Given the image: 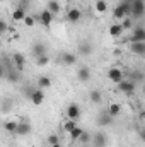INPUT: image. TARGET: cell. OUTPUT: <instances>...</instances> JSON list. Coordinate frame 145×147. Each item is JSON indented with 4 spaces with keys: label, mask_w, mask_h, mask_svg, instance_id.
<instances>
[{
    "label": "cell",
    "mask_w": 145,
    "mask_h": 147,
    "mask_svg": "<svg viewBox=\"0 0 145 147\" xmlns=\"http://www.w3.org/2000/svg\"><path fill=\"white\" fill-rule=\"evenodd\" d=\"M132 14V3L130 2H119L114 9H113V17L114 19H125L126 16Z\"/></svg>",
    "instance_id": "6da1fadb"
},
{
    "label": "cell",
    "mask_w": 145,
    "mask_h": 147,
    "mask_svg": "<svg viewBox=\"0 0 145 147\" xmlns=\"http://www.w3.org/2000/svg\"><path fill=\"white\" fill-rule=\"evenodd\" d=\"M125 75H126V74L123 72L119 67H111V69L108 70V74H106V77H108V79L111 80V82H113V84H116V86L126 79Z\"/></svg>",
    "instance_id": "7a4b0ae2"
},
{
    "label": "cell",
    "mask_w": 145,
    "mask_h": 147,
    "mask_svg": "<svg viewBox=\"0 0 145 147\" xmlns=\"http://www.w3.org/2000/svg\"><path fill=\"white\" fill-rule=\"evenodd\" d=\"M132 16L135 19H140L145 16V0H133L132 2Z\"/></svg>",
    "instance_id": "3957f363"
},
{
    "label": "cell",
    "mask_w": 145,
    "mask_h": 147,
    "mask_svg": "<svg viewBox=\"0 0 145 147\" xmlns=\"http://www.w3.org/2000/svg\"><path fill=\"white\" fill-rule=\"evenodd\" d=\"M118 89H119L121 92H125V94H132V92H135V89H137V82L132 80V79H125L123 82L118 84Z\"/></svg>",
    "instance_id": "277c9868"
},
{
    "label": "cell",
    "mask_w": 145,
    "mask_h": 147,
    "mask_svg": "<svg viewBox=\"0 0 145 147\" xmlns=\"http://www.w3.org/2000/svg\"><path fill=\"white\" fill-rule=\"evenodd\" d=\"M53 21H55V14L50 12L48 9H43V10L39 12V22H41L44 28H50Z\"/></svg>",
    "instance_id": "5b68a950"
},
{
    "label": "cell",
    "mask_w": 145,
    "mask_h": 147,
    "mask_svg": "<svg viewBox=\"0 0 145 147\" xmlns=\"http://www.w3.org/2000/svg\"><path fill=\"white\" fill-rule=\"evenodd\" d=\"M80 19H82V10H80V9H77V7H70V9L67 10V21H68V22L77 24Z\"/></svg>",
    "instance_id": "8992f818"
},
{
    "label": "cell",
    "mask_w": 145,
    "mask_h": 147,
    "mask_svg": "<svg viewBox=\"0 0 145 147\" xmlns=\"http://www.w3.org/2000/svg\"><path fill=\"white\" fill-rule=\"evenodd\" d=\"M29 99L33 101V105L34 106H39V105H43V101H44V92H43V89H33L31 92H29Z\"/></svg>",
    "instance_id": "52a82bcc"
},
{
    "label": "cell",
    "mask_w": 145,
    "mask_h": 147,
    "mask_svg": "<svg viewBox=\"0 0 145 147\" xmlns=\"http://www.w3.org/2000/svg\"><path fill=\"white\" fill-rule=\"evenodd\" d=\"M130 51L137 57H144L145 55V41H135V43H130Z\"/></svg>",
    "instance_id": "ba28073f"
},
{
    "label": "cell",
    "mask_w": 145,
    "mask_h": 147,
    "mask_svg": "<svg viewBox=\"0 0 145 147\" xmlns=\"http://www.w3.org/2000/svg\"><path fill=\"white\" fill-rule=\"evenodd\" d=\"M111 121H113V116L109 115L108 111L99 113V115H97V118H96V125H97V127H109V125H111Z\"/></svg>",
    "instance_id": "9c48e42d"
},
{
    "label": "cell",
    "mask_w": 145,
    "mask_h": 147,
    "mask_svg": "<svg viewBox=\"0 0 145 147\" xmlns=\"http://www.w3.org/2000/svg\"><path fill=\"white\" fill-rule=\"evenodd\" d=\"M80 115H82V111H80V108H79V105H75V103H72V105H68L67 106V118H70V120H79L80 118Z\"/></svg>",
    "instance_id": "30bf717a"
},
{
    "label": "cell",
    "mask_w": 145,
    "mask_h": 147,
    "mask_svg": "<svg viewBox=\"0 0 145 147\" xmlns=\"http://www.w3.org/2000/svg\"><path fill=\"white\" fill-rule=\"evenodd\" d=\"M135 41H145V28H142V26L133 28V33L130 36V43H135Z\"/></svg>",
    "instance_id": "8fae6325"
},
{
    "label": "cell",
    "mask_w": 145,
    "mask_h": 147,
    "mask_svg": "<svg viewBox=\"0 0 145 147\" xmlns=\"http://www.w3.org/2000/svg\"><path fill=\"white\" fill-rule=\"evenodd\" d=\"M77 80L82 82V84L89 82V80H91V69H89V67H80V69L77 70Z\"/></svg>",
    "instance_id": "7c38bea8"
},
{
    "label": "cell",
    "mask_w": 145,
    "mask_h": 147,
    "mask_svg": "<svg viewBox=\"0 0 145 147\" xmlns=\"http://www.w3.org/2000/svg\"><path fill=\"white\" fill-rule=\"evenodd\" d=\"M106 142H108L106 134H103V132H96V134L92 135V144H94V147H106Z\"/></svg>",
    "instance_id": "4fadbf2b"
},
{
    "label": "cell",
    "mask_w": 145,
    "mask_h": 147,
    "mask_svg": "<svg viewBox=\"0 0 145 147\" xmlns=\"http://www.w3.org/2000/svg\"><path fill=\"white\" fill-rule=\"evenodd\" d=\"M12 60H14V65H15V69L21 72V70H24V65H26V57L22 55V53H14L12 55Z\"/></svg>",
    "instance_id": "5bb4252c"
},
{
    "label": "cell",
    "mask_w": 145,
    "mask_h": 147,
    "mask_svg": "<svg viewBox=\"0 0 145 147\" xmlns=\"http://www.w3.org/2000/svg\"><path fill=\"white\" fill-rule=\"evenodd\" d=\"M77 50H79V55H82V57H89L92 53V46H91L89 41H80Z\"/></svg>",
    "instance_id": "9a60e30c"
},
{
    "label": "cell",
    "mask_w": 145,
    "mask_h": 147,
    "mask_svg": "<svg viewBox=\"0 0 145 147\" xmlns=\"http://www.w3.org/2000/svg\"><path fill=\"white\" fill-rule=\"evenodd\" d=\"M60 60H62V63L63 65H75L77 63V55L75 53H70V51H65L62 57H60Z\"/></svg>",
    "instance_id": "2e32d148"
},
{
    "label": "cell",
    "mask_w": 145,
    "mask_h": 147,
    "mask_svg": "<svg viewBox=\"0 0 145 147\" xmlns=\"http://www.w3.org/2000/svg\"><path fill=\"white\" fill-rule=\"evenodd\" d=\"M108 31H109V36H111V38H119L123 33H125V29H123V26H121L119 22H114V24H111Z\"/></svg>",
    "instance_id": "e0dca14e"
},
{
    "label": "cell",
    "mask_w": 145,
    "mask_h": 147,
    "mask_svg": "<svg viewBox=\"0 0 145 147\" xmlns=\"http://www.w3.org/2000/svg\"><path fill=\"white\" fill-rule=\"evenodd\" d=\"M89 101L94 103V105H101V103H103V92H101L99 89H92V91L89 92Z\"/></svg>",
    "instance_id": "ac0fdd59"
},
{
    "label": "cell",
    "mask_w": 145,
    "mask_h": 147,
    "mask_svg": "<svg viewBox=\"0 0 145 147\" xmlns=\"http://www.w3.org/2000/svg\"><path fill=\"white\" fill-rule=\"evenodd\" d=\"M26 16H28V14H26V10H24L22 7H17V9H14V10H12V19H14L15 22L24 21V19H26Z\"/></svg>",
    "instance_id": "d6986e66"
},
{
    "label": "cell",
    "mask_w": 145,
    "mask_h": 147,
    "mask_svg": "<svg viewBox=\"0 0 145 147\" xmlns=\"http://www.w3.org/2000/svg\"><path fill=\"white\" fill-rule=\"evenodd\" d=\"M29 134H31V125H29L28 121H21V123H19V128H17V135L26 137V135H29Z\"/></svg>",
    "instance_id": "ffe728a7"
},
{
    "label": "cell",
    "mask_w": 145,
    "mask_h": 147,
    "mask_svg": "<svg viewBox=\"0 0 145 147\" xmlns=\"http://www.w3.org/2000/svg\"><path fill=\"white\" fill-rule=\"evenodd\" d=\"M33 55L34 57H41V55H46V45L44 43H34L33 45Z\"/></svg>",
    "instance_id": "44dd1931"
},
{
    "label": "cell",
    "mask_w": 145,
    "mask_h": 147,
    "mask_svg": "<svg viewBox=\"0 0 145 147\" xmlns=\"http://www.w3.org/2000/svg\"><path fill=\"white\" fill-rule=\"evenodd\" d=\"M106 111H108L113 118H116V116H119V113H121V105H118V103H109Z\"/></svg>",
    "instance_id": "7402d4cb"
},
{
    "label": "cell",
    "mask_w": 145,
    "mask_h": 147,
    "mask_svg": "<svg viewBox=\"0 0 145 147\" xmlns=\"http://www.w3.org/2000/svg\"><path fill=\"white\" fill-rule=\"evenodd\" d=\"M3 128H5V132H9V134H17L19 123H17V121H14V120H9V121H5V123H3Z\"/></svg>",
    "instance_id": "603a6c76"
},
{
    "label": "cell",
    "mask_w": 145,
    "mask_h": 147,
    "mask_svg": "<svg viewBox=\"0 0 145 147\" xmlns=\"http://www.w3.org/2000/svg\"><path fill=\"white\" fill-rule=\"evenodd\" d=\"M38 87H39V89H50V87H51V79L46 77V75H41V77L38 79Z\"/></svg>",
    "instance_id": "cb8c5ba5"
},
{
    "label": "cell",
    "mask_w": 145,
    "mask_h": 147,
    "mask_svg": "<svg viewBox=\"0 0 145 147\" xmlns=\"http://www.w3.org/2000/svg\"><path fill=\"white\" fill-rule=\"evenodd\" d=\"M46 9L56 16V14L60 12V9H62V7H60V2H58V0H48V3H46Z\"/></svg>",
    "instance_id": "d4e9b609"
},
{
    "label": "cell",
    "mask_w": 145,
    "mask_h": 147,
    "mask_svg": "<svg viewBox=\"0 0 145 147\" xmlns=\"http://www.w3.org/2000/svg\"><path fill=\"white\" fill-rule=\"evenodd\" d=\"M82 134H84V128L77 125L72 132L68 134V137H70V140H73V142H79V139H80V135H82Z\"/></svg>",
    "instance_id": "484cf974"
},
{
    "label": "cell",
    "mask_w": 145,
    "mask_h": 147,
    "mask_svg": "<svg viewBox=\"0 0 145 147\" xmlns=\"http://www.w3.org/2000/svg\"><path fill=\"white\" fill-rule=\"evenodd\" d=\"M94 9H96V12H99V14H104V12L108 10V2H106V0H96V3H94Z\"/></svg>",
    "instance_id": "4316f807"
},
{
    "label": "cell",
    "mask_w": 145,
    "mask_h": 147,
    "mask_svg": "<svg viewBox=\"0 0 145 147\" xmlns=\"http://www.w3.org/2000/svg\"><path fill=\"white\" fill-rule=\"evenodd\" d=\"M77 127V121L75 120H70V118H67L65 121H63V132H67V134H70L73 128Z\"/></svg>",
    "instance_id": "83f0119b"
},
{
    "label": "cell",
    "mask_w": 145,
    "mask_h": 147,
    "mask_svg": "<svg viewBox=\"0 0 145 147\" xmlns=\"http://www.w3.org/2000/svg\"><path fill=\"white\" fill-rule=\"evenodd\" d=\"M79 142H80L82 146H89V144L92 142V135H91L89 132H85V130H84V134L80 135V139H79Z\"/></svg>",
    "instance_id": "f1b7e54d"
},
{
    "label": "cell",
    "mask_w": 145,
    "mask_h": 147,
    "mask_svg": "<svg viewBox=\"0 0 145 147\" xmlns=\"http://www.w3.org/2000/svg\"><path fill=\"white\" fill-rule=\"evenodd\" d=\"M34 63H36L38 67H44V65H48V63H50V57H48V55H41V57H38V58H36V62H34Z\"/></svg>",
    "instance_id": "f546056e"
},
{
    "label": "cell",
    "mask_w": 145,
    "mask_h": 147,
    "mask_svg": "<svg viewBox=\"0 0 145 147\" xmlns=\"http://www.w3.org/2000/svg\"><path fill=\"white\" fill-rule=\"evenodd\" d=\"M46 142H48V146H55V144H60V137H58L56 134H50V135L46 137Z\"/></svg>",
    "instance_id": "4dcf8cb0"
},
{
    "label": "cell",
    "mask_w": 145,
    "mask_h": 147,
    "mask_svg": "<svg viewBox=\"0 0 145 147\" xmlns=\"http://www.w3.org/2000/svg\"><path fill=\"white\" fill-rule=\"evenodd\" d=\"M22 22H24V26H26V28H33V26H34V22H36V19H34L33 16H26V19H24Z\"/></svg>",
    "instance_id": "1f68e13d"
},
{
    "label": "cell",
    "mask_w": 145,
    "mask_h": 147,
    "mask_svg": "<svg viewBox=\"0 0 145 147\" xmlns=\"http://www.w3.org/2000/svg\"><path fill=\"white\" fill-rule=\"evenodd\" d=\"M121 26H123V29L125 31H128V29H133V21L132 19H123V22H121Z\"/></svg>",
    "instance_id": "d6a6232c"
},
{
    "label": "cell",
    "mask_w": 145,
    "mask_h": 147,
    "mask_svg": "<svg viewBox=\"0 0 145 147\" xmlns=\"http://www.w3.org/2000/svg\"><path fill=\"white\" fill-rule=\"evenodd\" d=\"M5 33H7V22L2 21L0 22V34H5Z\"/></svg>",
    "instance_id": "836d02e7"
},
{
    "label": "cell",
    "mask_w": 145,
    "mask_h": 147,
    "mask_svg": "<svg viewBox=\"0 0 145 147\" xmlns=\"http://www.w3.org/2000/svg\"><path fill=\"white\" fill-rule=\"evenodd\" d=\"M132 80H135V79H142V72L140 70H137V72H133L132 74V77H130Z\"/></svg>",
    "instance_id": "e575fe53"
},
{
    "label": "cell",
    "mask_w": 145,
    "mask_h": 147,
    "mask_svg": "<svg viewBox=\"0 0 145 147\" xmlns=\"http://www.w3.org/2000/svg\"><path fill=\"white\" fill-rule=\"evenodd\" d=\"M140 137L145 140V128H142V130H140Z\"/></svg>",
    "instance_id": "d590c367"
},
{
    "label": "cell",
    "mask_w": 145,
    "mask_h": 147,
    "mask_svg": "<svg viewBox=\"0 0 145 147\" xmlns=\"http://www.w3.org/2000/svg\"><path fill=\"white\" fill-rule=\"evenodd\" d=\"M140 118H142V120H145V110L140 111Z\"/></svg>",
    "instance_id": "8d00e7d4"
},
{
    "label": "cell",
    "mask_w": 145,
    "mask_h": 147,
    "mask_svg": "<svg viewBox=\"0 0 145 147\" xmlns=\"http://www.w3.org/2000/svg\"><path fill=\"white\" fill-rule=\"evenodd\" d=\"M50 147H62V144H55V146H50Z\"/></svg>",
    "instance_id": "74e56055"
},
{
    "label": "cell",
    "mask_w": 145,
    "mask_h": 147,
    "mask_svg": "<svg viewBox=\"0 0 145 147\" xmlns=\"http://www.w3.org/2000/svg\"><path fill=\"white\" fill-rule=\"evenodd\" d=\"M125 2H130V3H132V2H133V0H125Z\"/></svg>",
    "instance_id": "f35d334b"
},
{
    "label": "cell",
    "mask_w": 145,
    "mask_h": 147,
    "mask_svg": "<svg viewBox=\"0 0 145 147\" xmlns=\"http://www.w3.org/2000/svg\"><path fill=\"white\" fill-rule=\"evenodd\" d=\"M82 147H92V146H82Z\"/></svg>",
    "instance_id": "ab89813d"
},
{
    "label": "cell",
    "mask_w": 145,
    "mask_h": 147,
    "mask_svg": "<svg viewBox=\"0 0 145 147\" xmlns=\"http://www.w3.org/2000/svg\"><path fill=\"white\" fill-rule=\"evenodd\" d=\"M144 92H145V87H144Z\"/></svg>",
    "instance_id": "60d3db41"
}]
</instances>
